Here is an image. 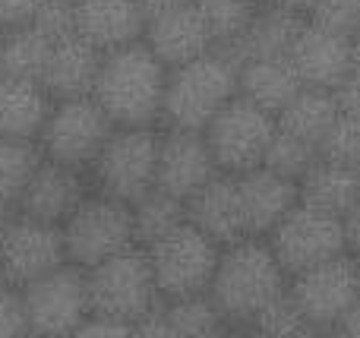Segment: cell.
<instances>
[{"label":"cell","instance_id":"6da1fadb","mask_svg":"<svg viewBox=\"0 0 360 338\" xmlns=\"http://www.w3.org/2000/svg\"><path fill=\"white\" fill-rule=\"evenodd\" d=\"M165 86L168 67L146 48V41H136L101 57L92 98L114 126H152L162 120Z\"/></svg>","mask_w":360,"mask_h":338},{"label":"cell","instance_id":"7a4b0ae2","mask_svg":"<svg viewBox=\"0 0 360 338\" xmlns=\"http://www.w3.org/2000/svg\"><path fill=\"white\" fill-rule=\"evenodd\" d=\"M285 291L288 275L275 259L269 240L243 238L231 247H221L209 297L224 316V323L247 326Z\"/></svg>","mask_w":360,"mask_h":338},{"label":"cell","instance_id":"3957f363","mask_svg":"<svg viewBox=\"0 0 360 338\" xmlns=\"http://www.w3.org/2000/svg\"><path fill=\"white\" fill-rule=\"evenodd\" d=\"M237 60L221 48L168 70L162 120H168L171 130L202 133L218 111L237 98Z\"/></svg>","mask_w":360,"mask_h":338},{"label":"cell","instance_id":"277c9868","mask_svg":"<svg viewBox=\"0 0 360 338\" xmlns=\"http://www.w3.org/2000/svg\"><path fill=\"white\" fill-rule=\"evenodd\" d=\"M86 275L92 316L136 326V323L149 320L152 313L162 310V294H158L155 275H152L149 256H146L143 247L117 253L108 263L89 269Z\"/></svg>","mask_w":360,"mask_h":338},{"label":"cell","instance_id":"5b68a950","mask_svg":"<svg viewBox=\"0 0 360 338\" xmlns=\"http://www.w3.org/2000/svg\"><path fill=\"white\" fill-rule=\"evenodd\" d=\"M158 136L152 126H117L98 158L92 162V177L101 196L124 206L139 202L155 190Z\"/></svg>","mask_w":360,"mask_h":338},{"label":"cell","instance_id":"8992f818","mask_svg":"<svg viewBox=\"0 0 360 338\" xmlns=\"http://www.w3.org/2000/svg\"><path fill=\"white\" fill-rule=\"evenodd\" d=\"M114 130L117 126L111 124V117L101 111V105L92 95L54 101L41 133H38V152L41 158L63 164V168H92V162L105 149Z\"/></svg>","mask_w":360,"mask_h":338},{"label":"cell","instance_id":"52a82bcc","mask_svg":"<svg viewBox=\"0 0 360 338\" xmlns=\"http://www.w3.org/2000/svg\"><path fill=\"white\" fill-rule=\"evenodd\" d=\"M67 263L79 269H95L108 263L117 253H127L136 247L133 238V212L130 206L108 196H86L82 206L60 225Z\"/></svg>","mask_w":360,"mask_h":338},{"label":"cell","instance_id":"ba28073f","mask_svg":"<svg viewBox=\"0 0 360 338\" xmlns=\"http://www.w3.org/2000/svg\"><path fill=\"white\" fill-rule=\"evenodd\" d=\"M146 256L162 301H180V297L209 294L221 247L199 234L190 221H184L168 238L146 247Z\"/></svg>","mask_w":360,"mask_h":338},{"label":"cell","instance_id":"9c48e42d","mask_svg":"<svg viewBox=\"0 0 360 338\" xmlns=\"http://www.w3.org/2000/svg\"><path fill=\"white\" fill-rule=\"evenodd\" d=\"M29 320V332L38 338H70L82 323L92 316L89 301V275L73 263L35 278L19 288Z\"/></svg>","mask_w":360,"mask_h":338},{"label":"cell","instance_id":"30bf717a","mask_svg":"<svg viewBox=\"0 0 360 338\" xmlns=\"http://www.w3.org/2000/svg\"><path fill=\"white\" fill-rule=\"evenodd\" d=\"M275 130H278V124H275L272 114L237 95L234 101H228L218 111V117L205 126L202 136L209 143L218 171L240 177L247 171L262 168Z\"/></svg>","mask_w":360,"mask_h":338},{"label":"cell","instance_id":"8fae6325","mask_svg":"<svg viewBox=\"0 0 360 338\" xmlns=\"http://www.w3.org/2000/svg\"><path fill=\"white\" fill-rule=\"evenodd\" d=\"M269 247H272L275 259L281 263L285 275L294 278L300 272L316 269V266L348 253L345 219L316 212V209L297 202L291 209V215L269 234Z\"/></svg>","mask_w":360,"mask_h":338},{"label":"cell","instance_id":"7c38bea8","mask_svg":"<svg viewBox=\"0 0 360 338\" xmlns=\"http://www.w3.org/2000/svg\"><path fill=\"white\" fill-rule=\"evenodd\" d=\"M288 297L297 304L304 320L316 332H329L360 301L354 259L345 253V256L329 259V263L316 266V269H307L300 275H294L291 285H288Z\"/></svg>","mask_w":360,"mask_h":338},{"label":"cell","instance_id":"4fadbf2b","mask_svg":"<svg viewBox=\"0 0 360 338\" xmlns=\"http://www.w3.org/2000/svg\"><path fill=\"white\" fill-rule=\"evenodd\" d=\"M63 263H67L63 234L54 225H41L19 215L0 238V266L10 288H25L35 278L60 269Z\"/></svg>","mask_w":360,"mask_h":338},{"label":"cell","instance_id":"5bb4252c","mask_svg":"<svg viewBox=\"0 0 360 338\" xmlns=\"http://www.w3.org/2000/svg\"><path fill=\"white\" fill-rule=\"evenodd\" d=\"M288 63L294 67L304 89L335 92L351 79V35H338L304 19L288 51Z\"/></svg>","mask_w":360,"mask_h":338},{"label":"cell","instance_id":"9a60e30c","mask_svg":"<svg viewBox=\"0 0 360 338\" xmlns=\"http://www.w3.org/2000/svg\"><path fill=\"white\" fill-rule=\"evenodd\" d=\"M218 174H221V171H218L202 133L168 130L158 136L155 190L186 202L193 193H199V190Z\"/></svg>","mask_w":360,"mask_h":338},{"label":"cell","instance_id":"2e32d148","mask_svg":"<svg viewBox=\"0 0 360 338\" xmlns=\"http://www.w3.org/2000/svg\"><path fill=\"white\" fill-rule=\"evenodd\" d=\"M143 41L168 70L184 67V63L196 60V57L218 48L215 35L209 32L202 13L193 6V0L184 6H171V10L152 13L149 22H146Z\"/></svg>","mask_w":360,"mask_h":338},{"label":"cell","instance_id":"e0dca14e","mask_svg":"<svg viewBox=\"0 0 360 338\" xmlns=\"http://www.w3.org/2000/svg\"><path fill=\"white\" fill-rule=\"evenodd\" d=\"M82 200H86L82 171L63 168V164L41 158V164L35 168L32 181L25 183L22 196H19V215L60 228L82 206Z\"/></svg>","mask_w":360,"mask_h":338},{"label":"cell","instance_id":"ac0fdd59","mask_svg":"<svg viewBox=\"0 0 360 338\" xmlns=\"http://www.w3.org/2000/svg\"><path fill=\"white\" fill-rule=\"evenodd\" d=\"M146 22L139 0H76V35L101 54L143 41Z\"/></svg>","mask_w":360,"mask_h":338},{"label":"cell","instance_id":"d6986e66","mask_svg":"<svg viewBox=\"0 0 360 338\" xmlns=\"http://www.w3.org/2000/svg\"><path fill=\"white\" fill-rule=\"evenodd\" d=\"M186 221L218 247H231L237 240L250 238L237 177L218 174L199 193H193L186 200Z\"/></svg>","mask_w":360,"mask_h":338},{"label":"cell","instance_id":"ffe728a7","mask_svg":"<svg viewBox=\"0 0 360 338\" xmlns=\"http://www.w3.org/2000/svg\"><path fill=\"white\" fill-rule=\"evenodd\" d=\"M237 190H240L250 238H269L300 202L297 181L281 177L269 168H256L240 174L237 177Z\"/></svg>","mask_w":360,"mask_h":338},{"label":"cell","instance_id":"44dd1931","mask_svg":"<svg viewBox=\"0 0 360 338\" xmlns=\"http://www.w3.org/2000/svg\"><path fill=\"white\" fill-rule=\"evenodd\" d=\"M101 51L86 44L79 35H70L54 41L51 57L44 63L41 89L51 101H70V98H89L95 92V79L101 70Z\"/></svg>","mask_w":360,"mask_h":338},{"label":"cell","instance_id":"7402d4cb","mask_svg":"<svg viewBox=\"0 0 360 338\" xmlns=\"http://www.w3.org/2000/svg\"><path fill=\"white\" fill-rule=\"evenodd\" d=\"M54 101L41 89V82L0 76V136L19 143H38L44 120Z\"/></svg>","mask_w":360,"mask_h":338},{"label":"cell","instance_id":"603a6c76","mask_svg":"<svg viewBox=\"0 0 360 338\" xmlns=\"http://www.w3.org/2000/svg\"><path fill=\"white\" fill-rule=\"evenodd\" d=\"M237 95L247 101H253L256 108L269 111L272 117H278L304 86H300L294 67L288 63V57H269V60H247L237 63Z\"/></svg>","mask_w":360,"mask_h":338},{"label":"cell","instance_id":"cb8c5ba5","mask_svg":"<svg viewBox=\"0 0 360 338\" xmlns=\"http://www.w3.org/2000/svg\"><path fill=\"white\" fill-rule=\"evenodd\" d=\"M300 25H304V16H294V13L278 10V6H272V4H262V10L256 13V19L247 25V32H243L231 48H221V51H228L237 63L288 57Z\"/></svg>","mask_w":360,"mask_h":338},{"label":"cell","instance_id":"d4e9b609","mask_svg":"<svg viewBox=\"0 0 360 338\" xmlns=\"http://www.w3.org/2000/svg\"><path fill=\"white\" fill-rule=\"evenodd\" d=\"M297 193L304 206L345 219L360 200V177L348 164L316 158V164L297 181Z\"/></svg>","mask_w":360,"mask_h":338},{"label":"cell","instance_id":"484cf974","mask_svg":"<svg viewBox=\"0 0 360 338\" xmlns=\"http://www.w3.org/2000/svg\"><path fill=\"white\" fill-rule=\"evenodd\" d=\"M338 120V101L335 92H323V89H300L297 98L275 117L281 133L300 139V143L313 145L319 152V143L326 139V133L332 130V124Z\"/></svg>","mask_w":360,"mask_h":338},{"label":"cell","instance_id":"4316f807","mask_svg":"<svg viewBox=\"0 0 360 338\" xmlns=\"http://www.w3.org/2000/svg\"><path fill=\"white\" fill-rule=\"evenodd\" d=\"M51 48H54V41L48 35H41L35 25L0 32V76L41 82Z\"/></svg>","mask_w":360,"mask_h":338},{"label":"cell","instance_id":"83f0119b","mask_svg":"<svg viewBox=\"0 0 360 338\" xmlns=\"http://www.w3.org/2000/svg\"><path fill=\"white\" fill-rule=\"evenodd\" d=\"M133 212V238L136 247H152L162 238H168L174 228H180L186 221V202L174 200V196L162 193V190H152L146 193L139 202L130 206Z\"/></svg>","mask_w":360,"mask_h":338},{"label":"cell","instance_id":"f1b7e54d","mask_svg":"<svg viewBox=\"0 0 360 338\" xmlns=\"http://www.w3.org/2000/svg\"><path fill=\"white\" fill-rule=\"evenodd\" d=\"M162 313L180 338H221L224 335V316L218 313V307L212 304L209 294L165 301Z\"/></svg>","mask_w":360,"mask_h":338},{"label":"cell","instance_id":"f546056e","mask_svg":"<svg viewBox=\"0 0 360 338\" xmlns=\"http://www.w3.org/2000/svg\"><path fill=\"white\" fill-rule=\"evenodd\" d=\"M262 4L266 0H193V6L202 13L209 32L215 35L218 48H231L256 19Z\"/></svg>","mask_w":360,"mask_h":338},{"label":"cell","instance_id":"4dcf8cb0","mask_svg":"<svg viewBox=\"0 0 360 338\" xmlns=\"http://www.w3.org/2000/svg\"><path fill=\"white\" fill-rule=\"evenodd\" d=\"M38 164H41L38 143H19V139L0 136V206L19 209V196Z\"/></svg>","mask_w":360,"mask_h":338},{"label":"cell","instance_id":"1f68e13d","mask_svg":"<svg viewBox=\"0 0 360 338\" xmlns=\"http://www.w3.org/2000/svg\"><path fill=\"white\" fill-rule=\"evenodd\" d=\"M253 338H319V332L304 320V313L297 310V304L288 297V291L272 301L256 320L247 323Z\"/></svg>","mask_w":360,"mask_h":338},{"label":"cell","instance_id":"d6a6232c","mask_svg":"<svg viewBox=\"0 0 360 338\" xmlns=\"http://www.w3.org/2000/svg\"><path fill=\"white\" fill-rule=\"evenodd\" d=\"M316 158H319V152L313 149V145H307V143H300V139L288 136V133L275 130L262 168L275 171V174H281V177H291V181H300V177L316 164Z\"/></svg>","mask_w":360,"mask_h":338},{"label":"cell","instance_id":"836d02e7","mask_svg":"<svg viewBox=\"0 0 360 338\" xmlns=\"http://www.w3.org/2000/svg\"><path fill=\"white\" fill-rule=\"evenodd\" d=\"M357 155H360V124L357 120H348L338 111V120L332 124V130L326 133L323 143H319V158L354 168Z\"/></svg>","mask_w":360,"mask_h":338},{"label":"cell","instance_id":"e575fe53","mask_svg":"<svg viewBox=\"0 0 360 338\" xmlns=\"http://www.w3.org/2000/svg\"><path fill=\"white\" fill-rule=\"evenodd\" d=\"M32 25L41 35H48L51 41L76 35V0H44V6L38 10Z\"/></svg>","mask_w":360,"mask_h":338},{"label":"cell","instance_id":"d590c367","mask_svg":"<svg viewBox=\"0 0 360 338\" xmlns=\"http://www.w3.org/2000/svg\"><path fill=\"white\" fill-rule=\"evenodd\" d=\"M307 19L329 32H338V35H354L360 29V13L354 0H319Z\"/></svg>","mask_w":360,"mask_h":338},{"label":"cell","instance_id":"8d00e7d4","mask_svg":"<svg viewBox=\"0 0 360 338\" xmlns=\"http://www.w3.org/2000/svg\"><path fill=\"white\" fill-rule=\"evenodd\" d=\"M29 320H25L22 294L19 288L4 285L0 288V338H29Z\"/></svg>","mask_w":360,"mask_h":338},{"label":"cell","instance_id":"74e56055","mask_svg":"<svg viewBox=\"0 0 360 338\" xmlns=\"http://www.w3.org/2000/svg\"><path fill=\"white\" fill-rule=\"evenodd\" d=\"M44 0H0V32H13L32 25Z\"/></svg>","mask_w":360,"mask_h":338},{"label":"cell","instance_id":"f35d334b","mask_svg":"<svg viewBox=\"0 0 360 338\" xmlns=\"http://www.w3.org/2000/svg\"><path fill=\"white\" fill-rule=\"evenodd\" d=\"M70 338H133V326L114 320H101V316H89Z\"/></svg>","mask_w":360,"mask_h":338},{"label":"cell","instance_id":"ab89813d","mask_svg":"<svg viewBox=\"0 0 360 338\" xmlns=\"http://www.w3.org/2000/svg\"><path fill=\"white\" fill-rule=\"evenodd\" d=\"M335 101H338V111H342L345 117L360 124V79L357 76H351L342 89H335Z\"/></svg>","mask_w":360,"mask_h":338},{"label":"cell","instance_id":"60d3db41","mask_svg":"<svg viewBox=\"0 0 360 338\" xmlns=\"http://www.w3.org/2000/svg\"><path fill=\"white\" fill-rule=\"evenodd\" d=\"M133 338H180V335L171 329V323L165 320V313L158 310V313H152L149 320L133 326Z\"/></svg>","mask_w":360,"mask_h":338},{"label":"cell","instance_id":"b9f144b4","mask_svg":"<svg viewBox=\"0 0 360 338\" xmlns=\"http://www.w3.org/2000/svg\"><path fill=\"white\" fill-rule=\"evenodd\" d=\"M326 335H329V338H360V301Z\"/></svg>","mask_w":360,"mask_h":338},{"label":"cell","instance_id":"7bdbcfd3","mask_svg":"<svg viewBox=\"0 0 360 338\" xmlns=\"http://www.w3.org/2000/svg\"><path fill=\"white\" fill-rule=\"evenodd\" d=\"M266 4H272V6H278V10H288V13H294V16L307 19L319 0H266Z\"/></svg>","mask_w":360,"mask_h":338},{"label":"cell","instance_id":"ee69618b","mask_svg":"<svg viewBox=\"0 0 360 338\" xmlns=\"http://www.w3.org/2000/svg\"><path fill=\"white\" fill-rule=\"evenodd\" d=\"M345 231H348V247H354L360 253V200H357V206L345 215Z\"/></svg>","mask_w":360,"mask_h":338},{"label":"cell","instance_id":"f6af8a7d","mask_svg":"<svg viewBox=\"0 0 360 338\" xmlns=\"http://www.w3.org/2000/svg\"><path fill=\"white\" fill-rule=\"evenodd\" d=\"M143 4V10L149 13H162V10H171V6H184V4H190V0H139Z\"/></svg>","mask_w":360,"mask_h":338},{"label":"cell","instance_id":"bcb514c9","mask_svg":"<svg viewBox=\"0 0 360 338\" xmlns=\"http://www.w3.org/2000/svg\"><path fill=\"white\" fill-rule=\"evenodd\" d=\"M351 76L360 79V29L351 35Z\"/></svg>","mask_w":360,"mask_h":338},{"label":"cell","instance_id":"7dc6e473","mask_svg":"<svg viewBox=\"0 0 360 338\" xmlns=\"http://www.w3.org/2000/svg\"><path fill=\"white\" fill-rule=\"evenodd\" d=\"M19 219V209L16 206H0V238L6 234V228Z\"/></svg>","mask_w":360,"mask_h":338},{"label":"cell","instance_id":"c3c4849f","mask_svg":"<svg viewBox=\"0 0 360 338\" xmlns=\"http://www.w3.org/2000/svg\"><path fill=\"white\" fill-rule=\"evenodd\" d=\"M354 266H357V282H360V253H357V259H354Z\"/></svg>","mask_w":360,"mask_h":338},{"label":"cell","instance_id":"681fc988","mask_svg":"<svg viewBox=\"0 0 360 338\" xmlns=\"http://www.w3.org/2000/svg\"><path fill=\"white\" fill-rule=\"evenodd\" d=\"M354 174L360 177V155H357V162H354Z\"/></svg>","mask_w":360,"mask_h":338},{"label":"cell","instance_id":"f907efd6","mask_svg":"<svg viewBox=\"0 0 360 338\" xmlns=\"http://www.w3.org/2000/svg\"><path fill=\"white\" fill-rule=\"evenodd\" d=\"M4 285H6V282H4V266H0V288H4Z\"/></svg>","mask_w":360,"mask_h":338},{"label":"cell","instance_id":"816d5d0a","mask_svg":"<svg viewBox=\"0 0 360 338\" xmlns=\"http://www.w3.org/2000/svg\"><path fill=\"white\" fill-rule=\"evenodd\" d=\"M354 6H357V13H360V0H354Z\"/></svg>","mask_w":360,"mask_h":338},{"label":"cell","instance_id":"f5cc1de1","mask_svg":"<svg viewBox=\"0 0 360 338\" xmlns=\"http://www.w3.org/2000/svg\"><path fill=\"white\" fill-rule=\"evenodd\" d=\"M29 338H38V335H29Z\"/></svg>","mask_w":360,"mask_h":338},{"label":"cell","instance_id":"db71d44e","mask_svg":"<svg viewBox=\"0 0 360 338\" xmlns=\"http://www.w3.org/2000/svg\"><path fill=\"white\" fill-rule=\"evenodd\" d=\"M221 338H228V335H221Z\"/></svg>","mask_w":360,"mask_h":338}]
</instances>
